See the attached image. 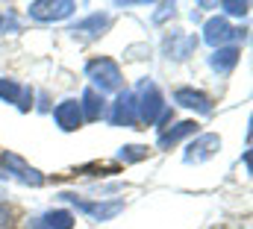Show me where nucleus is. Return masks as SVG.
<instances>
[{"instance_id":"obj_15","label":"nucleus","mask_w":253,"mask_h":229,"mask_svg":"<svg viewBox=\"0 0 253 229\" xmlns=\"http://www.w3.org/2000/svg\"><path fill=\"white\" fill-rule=\"evenodd\" d=\"M236 62H239V47H218V50L212 53V59H209V65H212L218 74H227Z\"/></svg>"},{"instance_id":"obj_7","label":"nucleus","mask_w":253,"mask_h":229,"mask_svg":"<svg viewBox=\"0 0 253 229\" xmlns=\"http://www.w3.org/2000/svg\"><path fill=\"white\" fill-rule=\"evenodd\" d=\"M65 200H71L80 212H85V215H91L94 221H112L115 215H121L124 212V203L121 200H112V203H88V200H77L74 194H62Z\"/></svg>"},{"instance_id":"obj_12","label":"nucleus","mask_w":253,"mask_h":229,"mask_svg":"<svg viewBox=\"0 0 253 229\" xmlns=\"http://www.w3.org/2000/svg\"><path fill=\"white\" fill-rule=\"evenodd\" d=\"M80 109H83V120H97V117L103 114V109H106L103 94L94 91V88H85V94H83V100H80Z\"/></svg>"},{"instance_id":"obj_13","label":"nucleus","mask_w":253,"mask_h":229,"mask_svg":"<svg viewBox=\"0 0 253 229\" xmlns=\"http://www.w3.org/2000/svg\"><path fill=\"white\" fill-rule=\"evenodd\" d=\"M194 47H197L194 36H171V38H165V53L171 59H189Z\"/></svg>"},{"instance_id":"obj_17","label":"nucleus","mask_w":253,"mask_h":229,"mask_svg":"<svg viewBox=\"0 0 253 229\" xmlns=\"http://www.w3.org/2000/svg\"><path fill=\"white\" fill-rule=\"evenodd\" d=\"M42 224L47 229H71L74 227V215L65 212V209H56V212H47V215L42 218Z\"/></svg>"},{"instance_id":"obj_5","label":"nucleus","mask_w":253,"mask_h":229,"mask_svg":"<svg viewBox=\"0 0 253 229\" xmlns=\"http://www.w3.org/2000/svg\"><path fill=\"white\" fill-rule=\"evenodd\" d=\"M0 162H3L0 168L6 171V176H9V173H15V176H18L24 185H33V188H39V185L44 182V176H42V173L36 171V168H30V165H27L21 156H15V153H3V156H0Z\"/></svg>"},{"instance_id":"obj_19","label":"nucleus","mask_w":253,"mask_h":229,"mask_svg":"<svg viewBox=\"0 0 253 229\" xmlns=\"http://www.w3.org/2000/svg\"><path fill=\"white\" fill-rule=\"evenodd\" d=\"M221 9H224L227 15H248L251 3H248V0H242V3H239V0H224V3H221Z\"/></svg>"},{"instance_id":"obj_4","label":"nucleus","mask_w":253,"mask_h":229,"mask_svg":"<svg viewBox=\"0 0 253 229\" xmlns=\"http://www.w3.org/2000/svg\"><path fill=\"white\" fill-rule=\"evenodd\" d=\"M109 120H112L115 126H129V129H135V123H138L135 91H121V94H118V100H115L112 109H109Z\"/></svg>"},{"instance_id":"obj_14","label":"nucleus","mask_w":253,"mask_h":229,"mask_svg":"<svg viewBox=\"0 0 253 229\" xmlns=\"http://www.w3.org/2000/svg\"><path fill=\"white\" fill-rule=\"evenodd\" d=\"M194 132H197V123H194V120H183V123H177L174 129H168V132L159 135V147L168 150V147H174L177 141H183L186 135H194Z\"/></svg>"},{"instance_id":"obj_11","label":"nucleus","mask_w":253,"mask_h":229,"mask_svg":"<svg viewBox=\"0 0 253 229\" xmlns=\"http://www.w3.org/2000/svg\"><path fill=\"white\" fill-rule=\"evenodd\" d=\"M174 100L186 109H197L200 114H209L212 112V100L203 94V91H191V88H177L174 91Z\"/></svg>"},{"instance_id":"obj_2","label":"nucleus","mask_w":253,"mask_h":229,"mask_svg":"<svg viewBox=\"0 0 253 229\" xmlns=\"http://www.w3.org/2000/svg\"><path fill=\"white\" fill-rule=\"evenodd\" d=\"M135 112H138V123H156L162 112H165V103H162V94L153 82H141L138 94H135Z\"/></svg>"},{"instance_id":"obj_10","label":"nucleus","mask_w":253,"mask_h":229,"mask_svg":"<svg viewBox=\"0 0 253 229\" xmlns=\"http://www.w3.org/2000/svg\"><path fill=\"white\" fill-rule=\"evenodd\" d=\"M230 38H236V30H233L224 18L206 21V27H203V41H206V44H212V47L218 50V47H224Z\"/></svg>"},{"instance_id":"obj_9","label":"nucleus","mask_w":253,"mask_h":229,"mask_svg":"<svg viewBox=\"0 0 253 229\" xmlns=\"http://www.w3.org/2000/svg\"><path fill=\"white\" fill-rule=\"evenodd\" d=\"M53 120L56 126L65 132H74L83 126V109H80V100H62L56 109H53Z\"/></svg>"},{"instance_id":"obj_21","label":"nucleus","mask_w":253,"mask_h":229,"mask_svg":"<svg viewBox=\"0 0 253 229\" xmlns=\"http://www.w3.org/2000/svg\"><path fill=\"white\" fill-rule=\"evenodd\" d=\"M0 27H3V18H0Z\"/></svg>"},{"instance_id":"obj_8","label":"nucleus","mask_w":253,"mask_h":229,"mask_svg":"<svg viewBox=\"0 0 253 229\" xmlns=\"http://www.w3.org/2000/svg\"><path fill=\"white\" fill-rule=\"evenodd\" d=\"M0 100L15 103L21 112H30V106H33V91H30L27 85L15 82V79H0Z\"/></svg>"},{"instance_id":"obj_18","label":"nucleus","mask_w":253,"mask_h":229,"mask_svg":"<svg viewBox=\"0 0 253 229\" xmlns=\"http://www.w3.org/2000/svg\"><path fill=\"white\" fill-rule=\"evenodd\" d=\"M147 156V147H138V144H129V147H121V162H141Z\"/></svg>"},{"instance_id":"obj_16","label":"nucleus","mask_w":253,"mask_h":229,"mask_svg":"<svg viewBox=\"0 0 253 229\" xmlns=\"http://www.w3.org/2000/svg\"><path fill=\"white\" fill-rule=\"evenodd\" d=\"M106 24H109L106 15H91V18L80 21L71 33H74V36H100V30H106Z\"/></svg>"},{"instance_id":"obj_3","label":"nucleus","mask_w":253,"mask_h":229,"mask_svg":"<svg viewBox=\"0 0 253 229\" xmlns=\"http://www.w3.org/2000/svg\"><path fill=\"white\" fill-rule=\"evenodd\" d=\"M77 9L74 0H36L30 3V15L36 21H62Z\"/></svg>"},{"instance_id":"obj_6","label":"nucleus","mask_w":253,"mask_h":229,"mask_svg":"<svg viewBox=\"0 0 253 229\" xmlns=\"http://www.w3.org/2000/svg\"><path fill=\"white\" fill-rule=\"evenodd\" d=\"M218 150H221V138H218L215 132H206V135H197L189 147H186V156H183V159H186L189 165H197V162L212 159Z\"/></svg>"},{"instance_id":"obj_1","label":"nucleus","mask_w":253,"mask_h":229,"mask_svg":"<svg viewBox=\"0 0 253 229\" xmlns=\"http://www.w3.org/2000/svg\"><path fill=\"white\" fill-rule=\"evenodd\" d=\"M85 74H88V79L94 82V91H118L121 88V68H118V62H112V59L100 56V59H91L88 65H85Z\"/></svg>"},{"instance_id":"obj_20","label":"nucleus","mask_w":253,"mask_h":229,"mask_svg":"<svg viewBox=\"0 0 253 229\" xmlns=\"http://www.w3.org/2000/svg\"><path fill=\"white\" fill-rule=\"evenodd\" d=\"M12 227V209L0 203V229H9Z\"/></svg>"}]
</instances>
